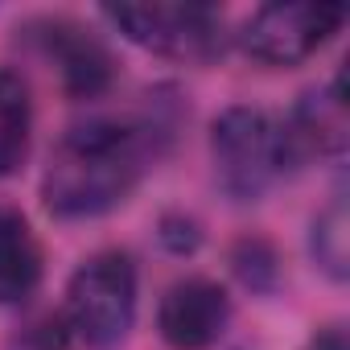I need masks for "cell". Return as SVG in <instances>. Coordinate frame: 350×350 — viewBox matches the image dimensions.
Returning a JSON list of instances; mask_svg holds the SVG:
<instances>
[{
  "label": "cell",
  "mask_w": 350,
  "mask_h": 350,
  "mask_svg": "<svg viewBox=\"0 0 350 350\" xmlns=\"http://www.w3.org/2000/svg\"><path fill=\"white\" fill-rule=\"evenodd\" d=\"M148 161V128L128 120H87L70 128L42 178V198L58 219H95L120 206Z\"/></svg>",
  "instance_id": "1"
},
{
  "label": "cell",
  "mask_w": 350,
  "mask_h": 350,
  "mask_svg": "<svg viewBox=\"0 0 350 350\" xmlns=\"http://www.w3.org/2000/svg\"><path fill=\"white\" fill-rule=\"evenodd\" d=\"M136 317V268L124 252L91 256L66 288V329L87 346H111L132 329Z\"/></svg>",
  "instance_id": "2"
},
{
  "label": "cell",
  "mask_w": 350,
  "mask_h": 350,
  "mask_svg": "<svg viewBox=\"0 0 350 350\" xmlns=\"http://www.w3.org/2000/svg\"><path fill=\"white\" fill-rule=\"evenodd\" d=\"M211 157L219 186L235 202H256L276 173H284L280 161V132L260 107H231L211 128Z\"/></svg>",
  "instance_id": "3"
},
{
  "label": "cell",
  "mask_w": 350,
  "mask_h": 350,
  "mask_svg": "<svg viewBox=\"0 0 350 350\" xmlns=\"http://www.w3.org/2000/svg\"><path fill=\"white\" fill-rule=\"evenodd\" d=\"M107 17L128 42L165 58L206 62L223 54V17L211 5H120Z\"/></svg>",
  "instance_id": "4"
},
{
  "label": "cell",
  "mask_w": 350,
  "mask_h": 350,
  "mask_svg": "<svg viewBox=\"0 0 350 350\" xmlns=\"http://www.w3.org/2000/svg\"><path fill=\"white\" fill-rule=\"evenodd\" d=\"M342 21L346 9L338 5H264L243 25L239 42L264 66H297L321 50Z\"/></svg>",
  "instance_id": "5"
},
{
  "label": "cell",
  "mask_w": 350,
  "mask_h": 350,
  "mask_svg": "<svg viewBox=\"0 0 350 350\" xmlns=\"http://www.w3.org/2000/svg\"><path fill=\"white\" fill-rule=\"evenodd\" d=\"M29 33H38L42 54L58 66V79H62L66 95H75V99H99L111 87L116 62H111L107 46L91 29H83L79 21L46 17V21L29 25Z\"/></svg>",
  "instance_id": "6"
},
{
  "label": "cell",
  "mask_w": 350,
  "mask_h": 350,
  "mask_svg": "<svg viewBox=\"0 0 350 350\" xmlns=\"http://www.w3.org/2000/svg\"><path fill=\"white\" fill-rule=\"evenodd\" d=\"M231 321V297L223 284L206 276H186L178 284H169L157 309L161 338L178 350H206L211 342L223 338Z\"/></svg>",
  "instance_id": "7"
},
{
  "label": "cell",
  "mask_w": 350,
  "mask_h": 350,
  "mask_svg": "<svg viewBox=\"0 0 350 350\" xmlns=\"http://www.w3.org/2000/svg\"><path fill=\"white\" fill-rule=\"evenodd\" d=\"M280 132V161L284 169H297L313 157L325 152H342L346 148V99H342V79L329 91H309L284 124H276Z\"/></svg>",
  "instance_id": "8"
},
{
  "label": "cell",
  "mask_w": 350,
  "mask_h": 350,
  "mask_svg": "<svg viewBox=\"0 0 350 350\" xmlns=\"http://www.w3.org/2000/svg\"><path fill=\"white\" fill-rule=\"evenodd\" d=\"M42 280V247L21 211H0V305L25 301Z\"/></svg>",
  "instance_id": "9"
},
{
  "label": "cell",
  "mask_w": 350,
  "mask_h": 350,
  "mask_svg": "<svg viewBox=\"0 0 350 350\" xmlns=\"http://www.w3.org/2000/svg\"><path fill=\"white\" fill-rule=\"evenodd\" d=\"M29 128H33V103L25 79L17 70H0V178H9L25 161Z\"/></svg>",
  "instance_id": "10"
},
{
  "label": "cell",
  "mask_w": 350,
  "mask_h": 350,
  "mask_svg": "<svg viewBox=\"0 0 350 350\" xmlns=\"http://www.w3.org/2000/svg\"><path fill=\"white\" fill-rule=\"evenodd\" d=\"M313 260L334 280H346V202L342 198H334L313 223Z\"/></svg>",
  "instance_id": "11"
},
{
  "label": "cell",
  "mask_w": 350,
  "mask_h": 350,
  "mask_svg": "<svg viewBox=\"0 0 350 350\" xmlns=\"http://www.w3.org/2000/svg\"><path fill=\"white\" fill-rule=\"evenodd\" d=\"M235 264V276L252 288V293H268L276 284V252L264 243V239H243L231 256Z\"/></svg>",
  "instance_id": "12"
},
{
  "label": "cell",
  "mask_w": 350,
  "mask_h": 350,
  "mask_svg": "<svg viewBox=\"0 0 350 350\" xmlns=\"http://www.w3.org/2000/svg\"><path fill=\"white\" fill-rule=\"evenodd\" d=\"M313 350H346V338H342V329H325V334L313 342Z\"/></svg>",
  "instance_id": "13"
}]
</instances>
